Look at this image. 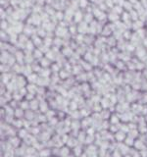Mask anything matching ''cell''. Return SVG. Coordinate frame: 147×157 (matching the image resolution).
<instances>
[{
  "label": "cell",
  "mask_w": 147,
  "mask_h": 157,
  "mask_svg": "<svg viewBox=\"0 0 147 157\" xmlns=\"http://www.w3.org/2000/svg\"><path fill=\"white\" fill-rule=\"evenodd\" d=\"M24 34H26V36H31V34L36 33V31L33 29L32 25H28L27 24V26L24 28Z\"/></svg>",
  "instance_id": "cell-4"
},
{
  "label": "cell",
  "mask_w": 147,
  "mask_h": 157,
  "mask_svg": "<svg viewBox=\"0 0 147 157\" xmlns=\"http://www.w3.org/2000/svg\"><path fill=\"white\" fill-rule=\"evenodd\" d=\"M124 36H125L126 38H130V32H127V31H126V32L124 33Z\"/></svg>",
  "instance_id": "cell-23"
},
{
  "label": "cell",
  "mask_w": 147,
  "mask_h": 157,
  "mask_svg": "<svg viewBox=\"0 0 147 157\" xmlns=\"http://www.w3.org/2000/svg\"><path fill=\"white\" fill-rule=\"evenodd\" d=\"M32 40H33V43L36 44V45H40L41 44L40 37H39L38 36H32Z\"/></svg>",
  "instance_id": "cell-16"
},
{
  "label": "cell",
  "mask_w": 147,
  "mask_h": 157,
  "mask_svg": "<svg viewBox=\"0 0 147 157\" xmlns=\"http://www.w3.org/2000/svg\"><path fill=\"white\" fill-rule=\"evenodd\" d=\"M142 27H143V22L140 21V20L132 23V29H135V31H138V29H142Z\"/></svg>",
  "instance_id": "cell-7"
},
{
  "label": "cell",
  "mask_w": 147,
  "mask_h": 157,
  "mask_svg": "<svg viewBox=\"0 0 147 157\" xmlns=\"http://www.w3.org/2000/svg\"><path fill=\"white\" fill-rule=\"evenodd\" d=\"M28 1H32V0H28Z\"/></svg>",
  "instance_id": "cell-27"
},
{
  "label": "cell",
  "mask_w": 147,
  "mask_h": 157,
  "mask_svg": "<svg viewBox=\"0 0 147 157\" xmlns=\"http://www.w3.org/2000/svg\"><path fill=\"white\" fill-rule=\"evenodd\" d=\"M130 20H131V18H130V12L124 11V13L122 14V21H123V23H126L127 21H130Z\"/></svg>",
  "instance_id": "cell-12"
},
{
  "label": "cell",
  "mask_w": 147,
  "mask_h": 157,
  "mask_svg": "<svg viewBox=\"0 0 147 157\" xmlns=\"http://www.w3.org/2000/svg\"><path fill=\"white\" fill-rule=\"evenodd\" d=\"M49 16H53V15H55L56 14V11H55V9H54L51 5H46L45 6V10H44Z\"/></svg>",
  "instance_id": "cell-8"
},
{
  "label": "cell",
  "mask_w": 147,
  "mask_h": 157,
  "mask_svg": "<svg viewBox=\"0 0 147 157\" xmlns=\"http://www.w3.org/2000/svg\"><path fill=\"white\" fill-rule=\"evenodd\" d=\"M46 29H44L43 28H39L37 29V34L38 36H46V33H45Z\"/></svg>",
  "instance_id": "cell-17"
},
{
  "label": "cell",
  "mask_w": 147,
  "mask_h": 157,
  "mask_svg": "<svg viewBox=\"0 0 147 157\" xmlns=\"http://www.w3.org/2000/svg\"><path fill=\"white\" fill-rule=\"evenodd\" d=\"M93 14L92 13H86L85 14V18H83V20H85V22L89 24V23H92L93 22Z\"/></svg>",
  "instance_id": "cell-11"
},
{
  "label": "cell",
  "mask_w": 147,
  "mask_h": 157,
  "mask_svg": "<svg viewBox=\"0 0 147 157\" xmlns=\"http://www.w3.org/2000/svg\"><path fill=\"white\" fill-rule=\"evenodd\" d=\"M77 29L75 26H73V25H72V26L70 27V29H69V32H70L71 33H73V34H74V33H76Z\"/></svg>",
  "instance_id": "cell-21"
},
{
  "label": "cell",
  "mask_w": 147,
  "mask_h": 157,
  "mask_svg": "<svg viewBox=\"0 0 147 157\" xmlns=\"http://www.w3.org/2000/svg\"><path fill=\"white\" fill-rule=\"evenodd\" d=\"M98 8H99L101 11H103V12H105V11H107V10H108V7H107V5L105 4V2H103V3L98 5Z\"/></svg>",
  "instance_id": "cell-19"
},
{
  "label": "cell",
  "mask_w": 147,
  "mask_h": 157,
  "mask_svg": "<svg viewBox=\"0 0 147 157\" xmlns=\"http://www.w3.org/2000/svg\"><path fill=\"white\" fill-rule=\"evenodd\" d=\"M78 3H80V7L85 9V8H87L88 7V1L87 0H78Z\"/></svg>",
  "instance_id": "cell-15"
},
{
  "label": "cell",
  "mask_w": 147,
  "mask_h": 157,
  "mask_svg": "<svg viewBox=\"0 0 147 157\" xmlns=\"http://www.w3.org/2000/svg\"><path fill=\"white\" fill-rule=\"evenodd\" d=\"M83 18H85V15L82 14L81 10L78 9L77 11L75 12V15H74V21H75V23H78V24L81 23Z\"/></svg>",
  "instance_id": "cell-2"
},
{
  "label": "cell",
  "mask_w": 147,
  "mask_h": 157,
  "mask_svg": "<svg viewBox=\"0 0 147 157\" xmlns=\"http://www.w3.org/2000/svg\"><path fill=\"white\" fill-rule=\"evenodd\" d=\"M44 42H45L46 45H49V44H50V43L52 42V39H51L50 37H46V38H45V40H44Z\"/></svg>",
  "instance_id": "cell-22"
},
{
  "label": "cell",
  "mask_w": 147,
  "mask_h": 157,
  "mask_svg": "<svg viewBox=\"0 0 147 157\" xmlns=\"http://www.w3.org/2000/svg\"><path fill=\"white\" fill-rule=\"evenodd\" d=\"M112 12H114L115 14L120 16V15H122L123 13H124V8L121 7V6H118V5H115L114 8L112 9Z\"/></svg>",
  "instance_id": "cell-10"
},
{
  "label": "cell",
  "mask_w": 147,
  "mask_h": 157,
  "mask_svg": "<svg viewBox=\"0 0 147 157\" xmlns=\"http://www.w3.org/2000/svg\"><path fill=\"white\" fill-rule=\"evenodd\" d=\"M129 1H130L132 5H134V4H136L137 2H138V0H129Z\"/></svg>",
  "instance_id": "cell-25"
},
{
  "label": "cell",
  "mask_w": 147,
  "mask_h": 157,
  "mask_svg": "<svg viewBox=\"0 0 147 157\" xmlns=\"http://www.w3.org/2000/svg\"><path fill=\"white\" fill-rule=\"evenodd\" d=\"M55 43L57 44V45H58V44H61L62 43V40H61L60 38H56L55 39Z\"/></svg>",
  "instance_id": "cell-24"
},
{
  "label": "cell",
  "mask_w": 147,
  "mask_h": 157,
  "mask_svg": "<svg viewBox=\"0 0 147 157\" xmlns=\"http://www.w3.org/2000/svg\"><path fill=\"white\" fill-rule=\"evenodd\" d=\"M33 1H34V0H32V2H33Z\"/></svg>",
  "instance_id": "cell-28"
},
{
  "label": "cell",
  "mask_w": 147,
  "mask_h": 157,
  "mask_svg": "<svg viewBox=\"0 0 147 157\" xmlns=\"http://www.w3.org/2000/svg\"><path fill=\"white\" fill-rule=\"evenodd\" d=\"M8 25H9V23L6 21V20H2L1 21V29H7L8 28Z\"/></svg>",
  "instance_id": "cell-20"
},
{
  "label": "cell",
  "mask_w": 147,
  "mask_h": 157,
  "mask_svg": "<svg viewBox=\"0 0 147 157\" xmlns=\"http://www.w3.org/2000/svg\"><path fill=\"white\" fill-rule=\"evenodd\" d=\"M68 33V29L67 28H62L59 26L56 29V36H66V34Z\"/></svg>",
  "instance_id": "cell-5"
},
{
  "label": "cell",
  "mask_w": 147,
  "mask_h": 157,
  "mask_svg": "<svg viewBox=\"0 0 147 157\" xmlns=\"http://www.w3.org/2000/svg\"><path fill=\"white\" fill-rule=\"evenodd\" d=\"M104 2L107 5V7L110 8V9H113V8H114V6H115V4H114V2H113V0H105Z\"/></svg>",
  "instance_id": "cell-18"
},
{
  "label": "cell",
  "mask_w": 147,
  "mask_h": 157,
  "mask_svg": "<svg viewBox=\"0 0 147 157\" xmlns=\"http://www.w3.org/2000/svg\"><path fill=\"white\" fill-rule=\"evenodd\" d=\"M55 17L58 21H64V17H65V14H64L62 11H57L56 14H55Z\"/></svg>",
  "instance_id": "cell-14"
},
{
  "label": "cell",
  "mask_w": 147,
  "mask_h": 157,
  "mask_svg": "<svg viewBox=\"0 0 147 157\" xmlns=\"http://www.w3.org/2000/svg\"><path fill=\"white\" fill-rule=\"evenodd\" d=\"M92 14L94 18H96L98 20V22H104L105 20L108 18V15H106L105 12L101 11V10L98 7H94L92 10Z\"/></svg>",
  "instance_id": "cell-1"
},
{
  "label": "cell",
  "mask_w": 147,
  "mask_h": 157,
  "mask_svg": "<svg viewBox=\"0 0 147 157\" xmlns=\"http://www.w3.org/2000/svg\"><path fill=\"white\" fill-rule=\"evenodd\" d=\"M123 8H124L126 12H130L131 10H134V5H132L130 1H125Z\"/></svg>",
  "instance_id": "cell-13"
},
{
  "label": "cell",
  "mask_w": 147,
  "mask_h": 157,
  "mask_svg": "<svg viewBox=\"0 0 147 157\" xmlns=\"http://www.w3.org/2000/svg\"><path fill=\"white\" fill-rule=\"evenodd\" d=\"M108 19H109L111 22H118L120 19V16L115 14L114 12H110L109 14H108Z\"/></svg>",
  "instance_id": "cell-6"
},
{
  "label": "cell",
  "mask_w": 147,
  "mask_h": 157,
  "mask_svg": "<svg viewBox=\"0 0 147 157\" xmlns=\"http://www.w3.org/2000/svg\"><path fill=\"white\" fill-rule=\"evenodd\" d=\"M88 28H89V27H88L87 23L81 22V23H80V25H78V27H77V32L80 33L81 34L85 33L88 32Z\"/></svg>",
  "instance_id": "cell-3"
},
{
  "label": "cell",
  "mask_w": 147,
  "mask_h": 157,
  "mask_svg": "<svg viewBox=\"0 0 147 157\" xmlns=\"http://www.w3.org/2000/svg\"><path fill=\"white\" fill-rule=\"evenodd\" d=\"M130 15L131 20H132L134 22L138 21V20H139V15H138V13H137V11H135L134 9V10H131V11L130 12Z\"/></svg>",
  "instance_id": "cell-9"
},
{
  "label": "cell",
  "mask_w": 147,
  "mask_h": 157,
  "mask_svg": "<svg viewBox=\"0 0 147 157\" xmlns=\"http://www.w3.org/2000/svg\"><path fill=\"white\" fill-rule=\"evenodd\" d=\"M55 1H61V0H55Z\"/></svg>",
  "instance_id": "cell-26"
}]
</instances>
